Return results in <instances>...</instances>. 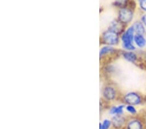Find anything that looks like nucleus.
I'll return each mask as SVG.
<instances>
[{
	"mask_svg": "<svg viewBox=\"0 0 146 129\" xmlns=\"http://www.w3.org/2000/svg\"><path fill=\"white\" fill-rule=\"evenodd\" d=\"M126 129H145V126L141 119L134 118L127 122Z\"/></svg>",
	"mask_w": 146,
	"mask_h": 129,
	"instance_id": "7",
	"label": "nucleus"
},
{
	"mask_svg": "<svg viewBox=\"0 0 146 129\" xmlns=\"http://www.w3.org/2000/svg\"><path fill=\"white\" fill-rule=\"evenodd\" d=\"M140 21L142 22L143 24L144 25V26L146 27V14H144V15H143L142 16H141Z\"/></svg>",
	"mask_w": 146,
	"mask_h": 129,
	"instance_id": "17",
	"label": "nucleus"
},
{
	"mask_svg": "<svg viewBox=\"0 0 146 129\" xmlns=\"http://www.w3.org/2000/svg\"><path fill=\"white\" fill-rule=\"evenodd\" d=\"M103 95L106 100H114L117 96L116 90L111 86H106L103 90Z\"/></svg>",
	"mask_w": 146,
	"mask_h": 129,
	"instance_id": "6",
	"label": "nucleus"
},
{
	"mask_svg": "<svg viewBox=\"0 0 146 129\" xmlns=\"http://www.w3.org/2000/svg\"><path fill=\"white\" fill-rule=\"evenodd\" d=\"M114 51H115V49L110 46H106L103 47V48L101 49L100 52V58H102L103 56L107 55L108 53H113Z\"/></svg>",
	"mask_w": 146,
	"mask_h": 129,
	"instance_id": "13",
	"label": "nucleus"
},
{
	"mask_svg": "<svg viewBox=\"0 0 146 129\" xmlns=\"http://www.w3.org/2000/svg\"><path fill=\"white\" fill-rule=\"evenodd\" d=\"M125 25L122 23L118 20H114L110 22L109 29L120 35L125 31Z\"/></svg>",
	"mask_w": 146,
	"mask_h": 129,
	"instance_id": "5",
	"label": "nucleus"
},
{
	"mask_svg": "<svg viewBox=\"0 0 146 129\" xmlns=\"http://www.w3.org/2000/svg\"><path fill=\"white\" fill-rule=\"evenodd\" d=\"M123 101L127 105L138 106L142 104L145 101V98L142 97V95L135 91H131L126 93L123 97Z\"/></svg>",
	"mask_w": 146,
	"mask_h": 129,
	"instance_id": "1",
	"label": "nucleus"
},
{
	"mask_svg": "<svg viewBox=\"0 0 146 129\" xmlns=\"http://www.w3.org/2000/svg\"><path fill=\"white\" fill-rule=\"evenodd\" d=\"M122 56H123L125 59L129 62L135 63L138 60V55L134 51H124L122 52Z\"/></svg>",
	"mask_w": 146,
	"mask_h": 129,
	"instance_id": "8",
	"label": "nucleus"
},
{
	"mask_svg": "<svg viewBox=\"0 0 146 129\" xmlns=\"http://www.w3.org/2000/svg\"><path fill=\"white\" fill-rule=\"evenodd\" d=\"M134 43H135L136 46L142 49L146 46V39L144 35L135 34L134 37Z\"/></svg>",
	"mask_w": 146,
	"mask_h": 129,
	"instance_id": "11",
	"label": "nucleus"
},
{
	"mask_svg": "<svg viewBox=\"0 0 146 129\" xmlns=\"http://www.w3.org/2000/svg\"><path fill=\"white\" fill-rule=\"evenodd\" d=\"M124 108H125V106L123 104L117 106H113L110 110V113L114 116H117V115L122 116L123 114Z\"/></svg>",
	"mask_w": 146,
	"mask_h": 129,
	"instance_id": "12",
	"label": "nucleus"
},
{
	"mask_svg": "<svg viewBox=\"0 0 146 129\" xmlns=\"http://www.w3.org/2000/svg\"><path fill=\"white\" fill-rule=\"evenodd\" d=\"M145 101H146V95H145Z\"/></svg>",
	"mask_w": 146,
	"mask_h": 129,
	"instance_id": "18",
	"label": "nucleus"
},
{
	"mask_svg": "<svg viewBox=\"0 0 146 129\" xmlns=\"http://www.w3.org/2000/svg\"><path fill=\"white\" fill-rule=\"evenodd\" d=\"M102 40L103 43L107 44L108 46L117 45L119 42V35L108 29L103 33Z\"/></svg>",
	"mask_w": 146,
	"mask_h": 129,
	"instance_id": "3",
	"label": "nucleus"
},
{
	"mask_svg": "<svg viewBox=\"0 0 146 129\" xmlns=\"http://www.w3.org/2000/svg\"><path fill=\"white\" fill-rule=\"evenodd\" d=\"M112 122L109 119H105L103 123H100V129H109L110 126L111 125Z\"/></svg>",
	"mask_w": 146,
	"mask_h": 129,
	"instance_id": "14",
	"label": "nucleus"
},
{
	"mask_svg": "<svg viewBox=\"0 0 146 129\" xmlns=\"http://www.w3.org/2000/svg\"><path fill=\"white\" fill-rule=\"evenodd\" d=\"M125 109L129 114H131L132 115H135L137 114V110H136L134 106L127 105L125 106Z\"/></svg>",
	"mask_w": 146,
	"mask_h": 129,
	"instance_id": "15",
	"label": "nucleus"
},
{
	"mask_svg": "<svg viewBox=\"0 0 146 129\" xmlns=\"http://www.w3.org/2000/svg\"><path fill=\"white\" fill-rule=\"evenodd\" d=\"M138 4L142 11L146 13V0H140L138 1Z\"/></svg>",
	"mask_w": 146,
	"mask_h": 129,
	"instance_id": "16",
	"label": "nucleus"
},
{
	"mask_svg": "<svg viewBox=\"0 0 146 129\" xmlns=\"http://www.w3.org/2000/svg\"><path fill=\"white\" fill-rule=\"evenodd\" d=\"M127 5L125 7L119 9L118 17H117V20L125 25L131 22L134 18L133 9L131 7L127 6Z\"/></svg>",
	"mask_w": 146,
	"mask_h": 129,
	"instance_id": "2",
	"label": "nucleus"
},
{
	"mask_svg": "<svg viewBox=\"0 0 146 129\" xmlns=\"http://www.w3.org/2000/svg\"><path fill=\"white\" fill-rule=\"evenodd\" d=\"M135 35V31L133 25L128 27L125 31L121 35V40L123 44H133L134 37Z\"/></svg>",
	"mask_w": 146,
	"mask_h": 129,
	"instance_id": "4",
	"label": "nucleus"
},
{
	"mask_svg": "<svg viewBox=\"0 0 146 129\" xmlns=\"http://www.w3.org/2000/svg\"><path fill=\"white\" fill-rule=\"evenodd\" d=\"M112 124L115 128H120L125 123V119L123 116H114L112 119Z\"/></svg>",
	"mask_w": 146,
	"mask_h": 129,
	"instance_id": "10",
	"label": "nucleus"
},
{
	"mask_svg": "<svg viewBox=\"0 0 146 129\" xmlns=\"http://www.w3.org/2000/svg\"><path fill=\"white\" fill-rule=\"evenodd\" d=\"M132 25H133L134 29H135V34L142 35H144L145 34V27L141 21H136V22H134L133 24Z\"/></svg>",
	"mask_w": 146,
	"mask_h": 129,
	"instance_id": "9",
	"label": "nucleus"
}]
</instances>
